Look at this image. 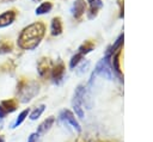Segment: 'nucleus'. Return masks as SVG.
<instances>
[{"instance_id": "nucleus-1", "label": "nucleus", "mask_w": 153, "mask_h": 142, "mask_svg": "<svg viewBox=\"0 0 153 142\" xmlns=\"http://www.w3.org/2000/svg\"><path fill=\"white\" fill-rule=\"evenodd\" d=\"M45 33V26L41 21L32 23L24 27L18 37V45L24 50L35 49L42 41Z\"/></svg>"}, {"instance_id": "nucleus-2", "label": "nucleus", "mask_w": 153, "mask_h": 142, "mask_svg": "<svg viewBox=\"0 0 153 142\" xmlns=\"http://www.w3.org/2000/svg\"><path fill=\"white\" fill-rule=\"evenodd\" d=\"M39 92V84L37 81H25L19 85L18 95L22 103L30 101Z\"/></svg>"}, {"instance_id": "nucleus-3", "label": "nucleus", "mask_w": 153, "mask_h": 142, "mask_svg": "<svg viewBox=\"0 0 153 142\" xmlns=\"http://www.w3.org/2000/svg\"><path fill=\"white\" fill-rule=\"evenodd\" d=\"M93 73H94V75H100L108 80H112L114 72H112V67H111V53L109 49H108L105 56L97 63Z\"/></svg>"}, {"instance_id": "nucleus-4", "label": "nucleus", "mask_w": 153, "mask_h": 142, "mask_svg": "<svg viewBox=\"0 0 153 142\" xmlns=\"http://www.w3.org/2000/svg\"><path fill=\"white\" fill-rule=\"evenodd\" d=\"M85 86L84 85H79L75 91H74V95H73V100H72V106L73 110L75 112V115L79 118H84V110H82V103L85 101Z\"/></svg>"}, {"instance_id": "nucleus-5", "label": "nucleus", "mask_w": 153, "mask_h": 142, "mask_svg": "<svg viewBox=\"0 0 153 142\" xmlns=\"http://www.w3.org/2000/svg\"><path fill=\"white\" fill-rule=\"evenodd\" d=\"M60 119L61 121H63L65 123H67V124H69L74 130H76L78 132H80L81 131V126H80V124H79V122L75 119V117H74V115H73V112L72 111H69V110H62L61 112H60Z\"/></svg>"}, {"instance_id": "nucleus-6", "label": "nucleus", "mask_w": 153, "mask_h": 142, "mask_svg": "<svg viewBox=\"0 0 153 142\" xmlns=\"http://www.w3.org/2000/svg\"><path fill=\"white\" fill-rule=\"evenodd\" d=\"M85 10H86V2L85 0H75L73 6H72V14L74 18L79 19L81 18V16L85 13Z\"/></svg>"}, {"instance_id": "nucleus-7", "label": "nucleus", "mask_w": 153, "mask_h": 142, "mask_svg": "<svg viewBox=\"0 0 153 142\" xmlns=\"http://www.w3.org/2000/svg\"><path fill=\"white\" fill-rule=\"evenodd\" d=\"M16 19V12L13 10L6 11L2 14H0V27H6L11 25Z\"/></svg>"}, {"instance_id": "nucleus-8", "label": "nucleus", "mask_w": 153, "mask_h": 142, "mask_svg": "<svg viewBox=\"0 0 153 142\" xmlns=\"http://www.w3.org/2000/svg\"><path fill=\"white\" fill-rule=\"evenodd\" d=\"M50 69H51V62H50V60L47 58V57H42L38 61V64H37L38 74L41 76H47V74L49 73Z\"/></svg>"}, {"instance_id": "nucleus-9", "label": "nucleus", "mask_w": 153, "mask_h": 142, "mask_svg": "<svg viewBox=\"0 0 153 142\" xmlns=\"http://www.w3.org/2000/svg\"><path fill=\"white\" fill-rule=\"evenodd\" d=\"M54 122H55V118H54V117H49V118L44 119V121H43V122L37 126L36 134H37L38 136H42V135L47 134V131H49V130H50V128L53 126Z\"/></svg>"}, {"instance_id": "nucleus-10", "label": "nucleus", "mask_w": 153, "mask_h": 142, "mask_svg": "<svg viewBox=\"0 0 153 142\" xmlns=\"http://www.w3.org/2000/svg\"><path fill=\"white\" fill-rule=\"evenodd\" d=\"M63 74H65V66L62 62H59L53 69H51V78L54 80V82L59 84L62 78H63Z\"/></svg>"}, {"instance_id": "nucleus-11", "label": "nucleus", "mask_w": 153, "mask_h": 142, "mask_svg": "<svg viewBox=\"0 0 153 142\" xmlns=\"http://www.w3.org/2000/svg\"><path fill=\"white\" fill-rule=\"evenodd\" d=\"M88 5H90V12H88V18L92 19L97 16L98 11L103 7V2L102 0H87Z\"/></svg>"}, {"instance_id": "nucleus-12", "label": "nucleus", "mask_w": 153, "mask_h": 142, "mask_svg": "<svg viewBox=\"0 0 153 142\" xmlns=\"http://www.w3.org/2000/svg\"><path fill=\"white\" fill-rule=\"evenodd\" d=\"M50 32L53 36H59L62 32V21L59 17L53 18L51 24H50Z\"/></svg>"}, {"instance_id": "nucleus-13", "label": "nucleus", "mask_w": 153, "mask_h": 142, "mask_svg": "<svg viewBox=\"0 0 153 142\" xmlns=\"http://www.w3.org/2000/svg\"><path fill=\"white\" fill-rule=\"evenodd\" d=\"M0 106H1V107H2L7 113H10V112L16 111V109H17V101H16L14 99L2 100V101H1V104H0Z\"/></svg>"}, {"instance_id": "nucleus-14", "label": "nucleus", "mask_w": 153, "mask_h": 142, "mask_svg": "<svg viewBox=\"0 0 153 142\" xmlns=\"http://www.w3.org/2000/svg\"><path fill=\"white\" fill-rule=\"evenodd\" d=\"M93 48H94V43H93L92 41H85V42L79 47V49H78L79 51H78V53L84 56V55L88 54L90 51H92Z\"/></svg>"}, {"instance_id": "nucleus-15", "label": "nucleus", "mask_w": 153, "mask_h": 142, "mask_svg": "<svg viewBox=\"0 0 153 142\" xmlns=\"http://www.w3.org/2000/svg\"><path fill=\"white\" fill-rule=\"evenodd\" d=\"M53 8V4L50 1H45V2H42L37 8H36V14L37 16H41V14H45L48 12H50Z\"/></svg>"}, {"instance_id": "nucleus-16", "label": "nucleus", "mask_w": 153, "mask_h": 142, "mask_svg": "<svg viewBox=\"0 0 153 142\" xmlns=\"http://www.w3.org/2000/svg\"><path fill=\"white\" fill-rule=\"evenodd\" d=\"M123 41H124V35H123V33H121V35H120V36L117 37V39L115 41L114 45L109 48L110 53L112 54V53H115V51H117V50L122 49V47H123Z\"/></svg>"}, {"instance_id": "nucleus-17", "label": "nucleus", "mask_w": 153, "mask_h": 142, "mask_svg": "<svg viewBox=\"0 0 153 142\" xmlns=\"http://www.w3.org/2000/svg\"><path fill=\"white\" fill-rule=\"evenodd\" d=\"M30 113V110L29 109H25V110H23L19 115H18V117H17V119H16V122L12 124V128H17L18 125H20L24 121H25V118L27 117V115Z\"/></svg>"}, {"instance_id": "nucleus-18", "label": "nucleus", "mask_w": 153, "mask_h": 142, "mask_svg": "<svg viewBox=\"0 0 153 142\" xmlns=\"http://www.w3.org/2000/svg\"><path fill=\"white\" fill-rule=\"evenodd\" d=\"M44 109H45V105H39V106H37L31 113H30V119L31 121H36L37 118H39L41 117V115L43 113V111H44Z\"/></svg>"}, {"instance_id": "nucleus-19", "label": "nucleus", "mask_w": 153, "mask_h": 142, "mask_svg": "<svg viewBox=\"0 0 153 142\" xmlns=\"http://www.w3.org/2000/svg\"><path fill=\"white\" fill-rule=\"evenodd\" d=\"M82 57H84V56H82L81 54H79V53H76L75 55H73V56H72V58H71V61H69V67H71V68L76 67V66L81 62Z\"/></svg>"}, {"instance_id": "nucleus-20", "label": "nucleus", "mask_w": 153, "mask_h": 142, "mask_svg": "<svg viewBox=\"0 0 153 142\" xmlns=\"http://www.w3.org/2000/svg\"><path fill=\"white\" fill-rule=\"evenodd\" d=\"M12 51V44L10 42H1L0 43V54H6Z\"/></svg>"}, {"instance_id": "nucleus-21", "label": "nucleus", "mask_w": 153, "mask_h": 142, "mask_svg": "<svg viewBox=\"0 0 153 142\" xmlns=\"http://www.w3.org/2000/svg\"><path fill=\"white\" fill-rule=\"evenodd\" d=\"M88 66H90V62H88V61L82 62V63L79 66V68H78V73H79V74H81V73L86 72V70H87V68H88Z\"/></svg>"}, {"instance_id": "nucleus-22", "label": "nucleus", "mask_w": 153, "mask_h": 142, "mask_svg": "<svg viewBox=\"0 0 153 142\" xmlns=\"http://www.w3.org/2000/svg\"><path fill=\"white\" fill-rule=\"evenodd\" d=\"M27 142H39V141H38V135H37L36 132H35V134H31V135L29 136Z\"/></svg>"}, {"instance_id": "nucleus-23", "label": "nucleus", "mask_w": 153, "mask_h": 142, "mask_svg": "<svg viewBox=\"0 0 153 142\" xmlns=\"http://www.w3.org/2000/svg\"><path fill=\"white\" fill-rule=\"evenodd\" d=\"M118 5H120V17L123 18V0H118Z\"/></svg>"}, {"instance_id": "nucleus-24", "label": "nucleus", "mask_w": 153, "mask_h": 142, "mask_svg": "<svg viewBox=\"0 0 153 142\" xmlns=\"http://www.w3.org/2000/svg\"><path fill=\"white\" fill-rule=\"evenodd\" d=\"M6 115H7V112H6V111L0 106V118H4Z\"/></svg>"}, {"instance_id": "nucleus-25", "label": "nucleus", "mask_w": 153, "mask_h": 142, "mask_svg": "<svg viewBox=\"0 0 153 142\" xmlns=\"http://www.w3.org/2000/svg\"><path fill=\"white\" fill-rule=\"evenodd\" d=\"M31 1H35V2H37V1H39V0H31Z\"/></svg>"}, {"instance_id": "nucleus-26", "label": "nucleus", "mask_w": 153, "mask_h": 142, "mask_svg": "<svg viewBox=\"0 0 153 142\" xmlns=\"http://www.w3.org/2000/svg\"><path fill=\"white\" fill-rule=\"evenodd\" d=\"M0 142H1V141H0Z\"/></svg>"}]
</instances>
